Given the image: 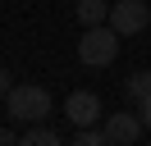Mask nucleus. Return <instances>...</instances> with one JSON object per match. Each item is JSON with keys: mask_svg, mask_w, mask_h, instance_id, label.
I'll return each instance as SVG.
<instances>
[{"mask_svg": "<svg viewBox=\"0 0 151 146\" xmlns=\"http://www.w3.org/2000/svg\"><path fill=\"white\" fill-rule=\"evenodd\" d=\"M5 100H9V119H19V123H41V119L50 114V91L37 87V82H19V87H9Z\"/></svg>", "mask_w": 151, "mask_h": 146, "instance_id": "2", "label": "nucleus"}, {"mask_svg": "<svg viewBox=\"0 0 151 146\" xmlns=\"http://www.w3.org/2000/svg\"><path fill=\"white\" fill-rule=\"evenodd\" d=\"M133 114H137V119H142V128L151 132V96H147V100H137V105H133Z\"/></svg>", "mask_w": 151, "mask_h": 146, "instance_id": "10", "label": "nucleus"}, {"mask_svg": "<svg viewBox=\"0 0 151 146\" xmlns=\"http://www.w3.org/2000/svg\"><path fill=\"white\" fill-rule=\"evenodd\" d=\"M19 142V132H14V128H0V146H14Z\"/></svg>", "mask_w": 151, "mask_h": 146, "instance_id": "11", "label": "nucleus"}, {"mask_svg": "<svg viewBox=\"0 0 151 146\" xmlns=\"http://www.w3.org/2000/svg\"><path fill=\"white\" fill-rule=\"evenodd\" d=\"M101 128H105V142H110V146H133L142 132H147L137 114H105Z\"/></svg>", "mask_w": 151, "mask_h": 146, "instance_id": "5", "label": "nucleus"}, {"mask_svg": "<svg viewBox=\"0 0 151 146\" xmlns=\"http://www.w3.org/2000/svg\"><path fill=\"white\" fill-rule=\"evenodd\" d=\"M124 96H128V105H137V100H147V96H151V69L133 73V78L124 82Z\"/></svg>", "mask_w": 151, "mask_h": 146, "instance_id": "8", "label": "nucleus"}, {"mask_svg": "<svg viewBox=\"0 0 151 146\" xmlns=\"http://www.w3.org/2000/svg\"><path fill=\"white\" fill-rule=\"evenodd\" d=\"M73 146H110V142H105V128L87 123V128H78V132H73Z\"/></svg>", "mask_w": 151, "mask_h": 146, "instance_id": "9", "label": "nucleus"}, {"mask_svg": "<svg viewBox=\"0 0 151 146\" xmlns=\"http://www.w3.org/2000/svg\"><path fill=\"white\" fill-rule=\"evenodd\" d=\"M110 18V0H78V23L83 27H96Z\"/></svg>", "mask_w": 151, "mask_h": 146, "instance_id": "6", "label": "nucleus"}, {"mask_svg": "<svg viewBox=\"0 0 151 146\" xmlns=\"http://www.w3.org/2000/svg\"><path fill=\"white\" fill-rule=\"evenodd\" d=\"M64 114H69V123L73 128H87V123H101V96L96 91H73V96L64 100Z\"/></svg>", "mask_w": 151, "mask_h": 146, "instance_id": "4", "label": "nucleus"}, {"mask_svg": "<svg viewBox=\"0 0 151 146\" xmlns=\"http://www.w3.org/2000/svg\"><path fill=\"white\" fill-rule=\"evenodd\" d=\"M114 55H119V32H114L110 23L83 27V41H78V59H83L87 69H105V64H114Z\"/></svg>", "mask_w": 151, "mask_h": 146, "instance_id": "1", "label": "nucleus"}, {"mask_svg": "<svg viewBox=\"0 0 151 146\" xmlns=\"http://www.w3.org/2000/svg\"><path fill=\"white\" fill-rule=\"evenodd\" d=\"M19 142H23V146H60V132L46 123V119H41V123H32L28 132L19 137Z\"/></svg>", "mask_w": 151, "mask_h": 146, "instance_id": "7", "label": "nucleus"}, {"mask_svg": "<svg viewBox=\"0 0 151 146\" xmlns=\"http://www.w3.org/2000/svg\"><path fill=\"white\" fill-rule=\"evenodd\" d=\"M105 23L119 36H137L142 27L151 23V5H142V0H119V5H110V18H105Z\"/></svg>", "mask_w": 151, "mask_h": 146, "instance_id": "3", "label": "nucleus"}, {"mask_svg": "<svg viewBox=\"0 0 151 146\" xmlns=\"http://www.w3.org/2000/svg\"><path fill=\"white\" fill-rule=\"evenodd\" d=\"M5 91H9V73L0 69V96H5Z\"/></svg>", "mask_w": 151, "mask_h": 146, "instance_id": "12", "label": "nucleus"}]
</instances>
